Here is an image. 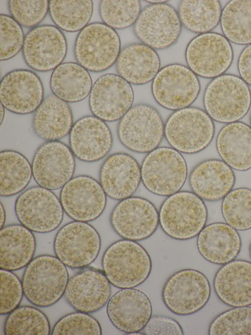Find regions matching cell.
<instances>
[{"instance_id": "obj_19", "label": "cell", "mask_w": 251, "mask_h": 335, "mask_svg": "<svg viewBox=\"0 0 251 335\" xmlns=\"http://www.w3.org/2000/svg\"><path fill=\"white\" fill-rule=\"evenodd\" d=\"M134 98L130 83L118 75L107 74L93 84L89 105L94 116L113 122L121 119L131 108Z\"/></svg>"}, {"instance_id": "obj_27", "label": "cell", "mask_w": 251, "mask_h": 335, "mask_svg": "<svg viewBox=\"0 0 251 335\" xmlns=\"http://www.w3.org/2000/svg\"><path fill=\"white\" fill-rule=\"evenodd\" d=\"M197 246L206 260L224 265L237 257L242 241L237 230L226 223L216 222L205 226L198 235Z\"/></svg>"}, {"instance_id": "obj_42", "label": "cell", "mask_w": 251, "mask_h": 335, "mask_svg": "<svg viewBox=\"0 0 251 335\" xmlns=\"http://www.w3.org/2000/svg\"><path fill=\"white\" fill-rule=\"evenodd\" d=\"M8 9L11 17L21 26L35 28L49 12V1L10 0Z\"/></svg>"}, {"instance_id": "obj_25", "label": "cell", "mask_w": 251, "mask_h": 335, "mask_svg": "<svg viewBox=\"0 0 251 335\" xmlns=\"http://www.w3.org/2000/svg\"><path fill=\"white\" fill-rule=\"evenodd\" d=\"M235 175L232 168L217 159L203 161L197 165L189 176L192 192L208 201L223 199L232 189Z\"/></svg>"}, {"instance_id": "obj_10", "label": "cell", "mask_w": 251, "mask_h": 335, "mask_svg": "<svg viewBox=\"0 0 251 335\" xmlns=\"http://www.w3.org/2000/svg\"><path fill=\"white\" fill-rule=\"evenodd\" d=\"M15 211L21 224L32 232H51L61 224L64 210L52 191L33 186L23 192L16 200Z\"/></svg>"}, {"instance_id": "obj_40", "label": "cell", "mask_w": 251, "mask_h": 335, "mask_svg": "<svg viewBox=\"0 0 251 335\" xmlns=\"http://www.w3.org/2000/svg\"><path fill=\"white\" fill-rule=\"evenodd\" d=\"M210 335H251V307H233L217 315L208 328Z\"/></svg>"}, {"instance_id": "obj_51", "label": "cell", "mask_w": 251, "mask_h": 335, "mask_svg": "<svg viewBox=\"0 0 251 335\" xmlns=\"http://www.w3.org/2000/svg\"><path fill=\"white\" fill-rule=\"evenodd\" d=\"M250 125H251L250 127H251V114L250 116Z\"/></svg>"}, {"instance_id": "obj_48", "label": "cell", "mask_w": 251, "mask_h": 335, "mask_svg": "<svg viewBox=\"0 0 251 335\" xmlns=\"http://www.w3.org/2000/svg\"><path fill=\"white\" fill-rule=\"evenodd\" d=\"M0 125L2 124L4 117V114H5V108L3 107V106L0 103Z\"/></svg>"}, {"instance_id": "obj_13", "label": "cell", "mask_w": 251, "mask_h": 335, "mask_svg": "<svg viewBox=\"0 0 251 335\" xmlns=\"http://www.w3.org/2000/svg\"><path fill=\"white\" fill-rule=\"evenodd\" d=\"M232 48L225 36L215 32L200 34L188 43L185 59L188 67L197 75L215 78L223 75L231 64Z\"/></svg>"}, {"instance_id": "obj_12", "label": "cell", "mask_w": 251, "mask_h": 335, "mask_svg": "<svg viewBox=\"0 0 251 335\" xmlns=\"http://www.w3.org/2000/svg\"><path fill=\"white\" fill-rule=\"evenodd\" d=\"M200 90L197 76L189 67L177 63L161 68L151 84L156 102L173 111L189 107L197 99Z\"/></svg>"}, {"instance_id": "obj_37", "label": "cell", "mask_w": 251, "mask_h": 335, "mask_svg": "<svg viewBox=\"0 0 251 335\" xmlns=\"http://www.w3.org/2000/svg\"><path fill=\"white\" fill-rule=\"evenodd\" d=\"M5 335H49L50 326L46 314L28 306L18 307L9 313L3 327Z\"/></svg>"}, {"instance_id": "obj_11", "label": "cell", "mask_w": 251, "mask_h": 335, "mask_svg": "<svg viewBox=\"0 0 251 335\" xmlns=\"http://www.w3.org/2000/svg\"><path fill=\"white\" fill-rule=\"evenodd\" d=\"M100 248L97 230L88 223L75 221L58 230L53 243L56 256L72 269L88 267L97 258Z\"/></svg>"}, {"instance_id": "obj_9", "label": "cell", "mask_w": 251, "mask_h": 335, "mask_svg": "<svg viewBox=\"0 0 251 335\" xmlns=\"http://www.w3.org/2000/svg\"><path fill=\"white\" fill-rule=\"evenodd\" d=\"M211 286L207 277L195 269L176 271L165 281L162 299L167 308L181 316L197 312L208 303Z\"/></svg>"}, {"instance_id": "obj_35", "label": "cell", "mask_w": 251, "mask_h": 335, "mask_svg": "<svg viewBox=\"0 0 251 335\" xmlns=\"http://www.w3.org/2000/svg\"><path fill=\"white\" fill-rule=\"evenodd\" d=\"M221 26L225 37L239 45L251 44V0L229 1L222 11Z\"/></svg>"}, {"instance_id": "obj_8", "label": "cell", "mask_w": 251, "mask_h": 335, "mask_svg": "<svg viewBox=\"0 0 251 335\" xmlns=\"http://www.w3.org/2000/svg\"><path fill=\"white\" fill-rule=\"evenodd\" d=\"M165 124L158 111L145 104L133 106L121 118L117 134L127 149L148 153L158 147L164 136Z\"/></svg>"}, {"instance_id": "obj_45", "label": "cell", "mask_w": 251, "mask_h": 335, "mask_svg": "<svg viewBox=\"0 0 251 335\" xmlns=\"http://www.w3.org/2000/svg\"><path fill=\"white\" fill-rule=\"evenodd\" d=\"M142 332L146 335L184 334L182 327L176 320L161 315L151 316Z\"/></svg>"}, {"instance_id": "obj_17", "label": "cell", "mask_w": 251, "mask_h": 335, "mask_svg": "<svg viewBox=\"0 0 251 335\" xmlns=\"http://www.w3.org/2000/svg\"><path fill=\"white\" fill-rule=\"evenodd\" d=\"M59 199L68 217L75 221L88 223L103 213L107 195L97 180L80 175L73 177L61 188Z\"/></svg>"}, {"instance_id": "obj_7", "label": "cell", "mask_w": 251, "mask_h": 335, "mask_svg": "<svg viewBox=\"0 0 251 335\" xmlns=\"http://www.w3.org/2000/svg\"><path fill=\"white\" fill-rule=\"evenodd\" d=\"M121 52L120 37L104 23L89 24L78 34L74 54L77 63L87 71L100 72L112 66Z\"/></svg>"}, {"instance_id": "obj_30", "label": "cell", "mask_w": 251, "mask_h": 335, "mask_svg": "<svg viewBox=\"0 0 251 335\" xmlns=\"http://www.w3.org/2000/svg\"><path fill=\"white\" fill-rule=\"evenodd\" d=\"M36 247L32 231L22 224L3 226L0 231V268L13 271L26 267L33 259Z\"/></svg>"}, {"instance_id": "obj_49", "label": "cell", "mask_w": 251, "mask_h": 335, "mask_svg": "<svg viewBox=\"0 0 251 335\" xmlns=\"http://www.w3.org/2000/svg\"><path fill=\"white\" fill-rule=\"evenodd\" d=\"M146 1L149 2V3H151V4H158V3H166L168 1L167 0H146Z\"/></svg>"}, {"instance_id": "obj_22", "label": "cell", "mask_w": 251, "mask_h": 335, "mask_svg": "<svg viewBox=\"0 0 251 335\" xmlns=\"http://www.w3.org/2000/svg\"><path fill=\"white\" fill-rule=\"evenodd\" d=\"M150 299L143 291L121 289L112 295L106 305V313L112 325L126 333L141 332L152 316Z\"/></svg>"}, {"instance_id": "obj_14", "label": "cell", "mask_w": 251, "mask_h": 335, "mask_svg": "<svg viewBox=\"0 0 251 335\" xmlns=\"http://www.w3.org/2000/svg\"><path fill=\"white\" fill-rule=\"evenodd\" d=\"M114 231L124 239L139 241L150 238L159 224V212L148 199L130 196L120 201L110 216Z\"/></svg>"}, {"instance_id": "obj_15", "label": "cell", "mask_w": 251, "mask_h": 335, "mask_svg": "<svg viewBox=\"0 0 251 335\" xmlns=\"http://www.w3.org/2000/svg\"><path fill=\"white\" fill-rule=\"evenodd\" d=\"M181 28L177 12L170 4L162 3L151 4L142 10L133 30L143 44L154 50H164L176 42Z\"/></svg>"}, {"instance_id": "obj_5", "label": "cell", "mask_w": 251, "mask_h": 335, "mask_svg": "<svg viewBox=\"0 0 251 335\" xmlns=\"http://www.w3.org/2000/svg\"><path fill=\"white\" fill-rule=\"evenodd\" d=\"M215 134L213 120L198 108L176 111L165 124L164 136L172 148L180 153L195 154L205 149Z\"/></svg>"}, {"instance_id": "obj_38", "label": "cell", "mask_w": 251, "mask_h": 335, "mask_svg": "<svg viewBox=\"0 0 251 335\" xmlns=\"http://www.w3.org/2000/svg\"><path fill=\"white\" fill-rule=\"evenodd\" d=\"M221 211L226 223L236 230L251 229V189H232L223 198Z\"/></svg>"}, {"instance_id": "obj_20", "label": "cell", "mask_w": 251, "mask_h": 335, "mask_svg": "<svg viewBox=\"0 0 251 335\" xmlns=\"http://www.w3.org/2000/svg\"><path fill=\"white\" fill-rule=\"evenodd\" d=\"M44 89L39 76L27 69L7 73L0 83V103L9 112L18 114L35 112L44 100Z\"/></svg>"}, {"instance_id": "obj_36", "label": "cell", "mask_w": 251, "mask_h": 335, "mask_svg": "<svg viewBox=\"0 0 251 335\" xmlns=\"http://www.w3.org/2000/svg\"><path fill=\"white\" fill-rule=\"evenodd\" d=\"M93 12L91 0H49V13L60 29L67 32L80 31L88 25Z\"/></svg>"}, {"instance_id": "obj_50", "label": "cell", "mask_w": 251, "mask_h": 335, "mask_svg": "<svg viewBox=\"0 0 251 335\" xmlns=\"http://www.w3.org/2000/svg\"><path fill=\"white\" fill-rule=\"evenodd\" d=\"M249 253H250V257L251 258V243H250V246H249Z\"/></svg>"}, {"instance_id": "obj_2", "label": "cell", "mask_w": 251, "mask_h": 335, "mask_svg": "<svg viewBox=\"0 0 251 335\" xmlns=\"http://www.w3.org/2000/svg\"><path fill=\"white\" fill-rule=\"evenodd\" d=\"M69 279L66 266L56 256H37L24 272L22 282L24 295L35 306H51L65 294Z\"/></svg>"}, {"instance_id": "obj_26", "label": "cell", "mask_w": 251, "mask_h": 335, "mask_svg": "<svg viewBox=\"0 0 251 335\" xmlns=\"http://www.w3.org/2000/svg\"><path fill=\"white\" fill-rule=\"evenodd\" d=\"M218 298L232 307L251 305V262L234 260L220 268L213 280Z\"/></svg>"}, {"instance_id": "obj_24", "label": "cell", "mask_w": 251, "mask_h": 335, "mask_svg": "<svg viewBox=\"0 0 251 335\" xmlns=\"http://www.w3.org/2000/svg\"><path fill=\"white\" fill-rule=\"evenodd\" d=\"M99 180L107 196L121 200L131 196L138 189L141 181V167L130 155L115 153L102 164Z\"/></svg>"}, {"instance_id": "obj_21", "label": "cell", "mask_w": 251, "mask_h": 335, "mask_svg": "<svg viewBox=\"0 0 251 335\" xmlns=\"http://www.w3.org/2000/svg\"><path fill=\"white\" fill-rule=\"evenodd\" d=\"M111 293V283L103 271L87 267L69 278L64 295L77 311L90 313L107 305Z\"/></svg>"}, {"instance_id": "obj_44", "label": "cell", "mask_w": 251, "mask_h": 335, "mask_svg": "<svg viewBox=\"0 0 251 335\" xmlns=\"http://www.w3.org/2000/svg\"><path fill=\"white\" fill-rule=\"evenodd\" d=\"M0 314H7L19 307L23 297L22 282L12 271L0 270Z\"/></svg>"}, {"instance_id": "obj_29", "label": "cell", "mask_w": 251, "mask_h": 335, "mask_svg": "<svg viewBox=\"0 0 251 335\" xmlns=\"http://www.w3.org/2000/svg\"><path fill=\"white\" fill-rule=\"evenodd\" d=\"M73 124L70 106L53 94L44 98L32 118L34 133L46 141H57L64 138L70 133Z\"/></svg>"}, {"instance_id": "obj_4", "label": "cell", "mask_w": 251, "mask_h": 335, "mask_svg": "<svg viewBox=\"0 0 251 335\" xmlns=\"http://www.w3.org/2000/svg\"><path fill=\"white\" fill-rule=\"evenodd\" d=\"M205 112L219 123H230L243 118L251 106V91L241 78L223 74L208 84L203 95Z\"/></svg>"}, {"instance_id": "obj_43", "label": "cell", "mask_w": 251, "mask_h": 335, "mask_svg": "<svg viewBox=\"0 0 251 335\" xmlns=\"http://www.w3.org/2000/svg\"><path fill=\"white\" fill-rule=\"evenodd\" d=\"M25 37L21 26L11 16L0 15V60L14 57L22 49Z\"/></svg>"}, {"instance_id": "obj_3", "label": "cell", "mask_w": 251, "mask_h": 335, "mask_svg": "<svg viewBox=\"0 0 251 335\" xmlns=\"http://www.w3.org/2000/svg\"><path fill=\"white\" fill-rule=\"evenodd\" d=\"M208 212L203 200L193 192L179 191L168 196L159 211V224L170 238L186 240L206 225Z\"/></svg>"}, {"instance_id": "obj_46", "label": "cell", "mask_w": 251, "mask_h": 335, "mask_svg": "<svg viewBox=\"0 0 251 335\" xmlns=\"http://www.w3.org/2000/svg\"><path fill=\"white\" fill-rule=\"evenodd\" d=\"M237 66L240 77L248 85H251V44L242 51Z\"/></svg>"}, {"instance_id": "obj_32", "label": "cell", "mask_w": 251, "mask_h": 335, "mask_svg": "<svg viewBox=\"0 0 251 335\" xmlns=\"http://www.w3.org/2000/svg\"><path fill=\"white\" fill-rule=\"evenodd\" d=\"M93 86L91 76L77 63H62L51 73V90L55 96L67 103H76L89 95Z\"/></svg>"}, {"instance_id": "obj_34", "label": "cell", "mask_w": 251, "mask_h": 335, "mask_svg": "<svg viewBox=\"0 0 251 335\" xmlns=\"http://www.w3.org/2000/svg\"><path fill=\"white\" fill-rule=\"evenodd\" d=\"M220 2L217 0H184L178 7L182 25L197 33L209 32L220 22L222 14Z\"/></svg>"}, {"instance_id": "obj_41", "label": "cell", "mask_w": 251, "mask_h": 335, "mask_svg": "<svg viewBox=\"0 0 251 335\" xmlns=\"http://www.w3.org/2000/svg\"><path fill=\"white\" fill-rule=\"evenodd\" d=\"M52 335H101L102 330L98 321L88 313L77 311L61 318L54 325Z\"/></svg>"}, {"instance_id": "obj_1", "label": "cell", "mask_w": 251, "mask_h": 335, "mask_svg": "<svg viewBox=\"0 0 251 335\" xmlns=\"http://www.w3.org/2000/svg\"><path fill=\"white\" fill-rule=\"evenodd\" d=\"M102 271L114 286L132 288L144 283L150 276L152 262L146 250L137 241L118 240L105 251Z\"/></svg>"}, {"instance_id": "obj_31", "label": "cell", "mask_w": 251, "mask_h": 335, "mask_svg": "<svg viewBox=\"0 0 251 335\" xmlns=\"http://www.w3.org/2000/svg\"><path fill=\"white\" fill-rule=\"evenodd\" d=\"M216 148L222 160L235 170L251 168V127L236 121L227 124L219 131Z\"/></svg>"}, {"instance_id": "obj_23", "label": "cell", "mask_w": 251, "mask_h": 335, "mask_svg": "<svg viewBox=\"0 0 251 335\" xmlns=\"http://www.w3.org/2000/svg\"><path fill=\"white\" fill-rule=\"evenodd\" d=\"M113 144L110 128L94 115L83 116L74 123L69 133V147L79 160L95 162L104 158Z\"/></svg>"}, {"instance_id": "obj_16", "label": "cell", "mask_w": 251, "mask_h": 335, "mask_svg": "<svg viewBox=\"0 0 251 335\" xmlns=\"http://www.w3.org/2000/svg\"><path fill=\"white\" fill-rule=\"evenodd\" d=\"M31 167L32 177L38 186L56 190L73 177L75 158L65 143L59 140L47 141L36 150Z\"/></svg>"}, {"instance_id": "obj_28", "label": "cell", "mask_w": 251, "mask_h": 335, "mask_svg": "<svg viewBox=\"0 0 251 335\" xmlns=\"http://www.w3.org/2000/svg\"><path fill=\"white\" fill-rule=\"evenodd\" d=\"M116 66L118 75L129 83L142 85L154 79L160 69V60L155 50L136 43L121 50Z\"/></svg>"}, {"instance_id": "obj_6", "label": "cell", "mask_w": 251, "mask_h": 335, "mask_svg": "<svg viewBox=\"0 0 251 335\" xmlns=\"http://www.w3.org/2000/svg\"><path fill=\"white\" fill-rule=\"evenodd\" d=\"M141 181L155 195L169 196L181 189L187 176V167L180 152L169 147L148 153L141 166Z\"/></svg>"}, {"instance_id": "obj_18", "label": "cell", "mask_w": 251, "mask_h": 335, "mask_svg": "<svg viewBox=\"0 0 251 335\" xmlns=\"http://www.w3.org/2000/svg\"><path fill=\"white\" fill-rule=\"evenodd\" d=\"M22 53L26 64L38 72L55 69L62 63L67 53V42L56 26H38L25 35Z\"/></svg>"}, {"instance_id": "obj_47", "label": "cell", "mask_w": 251, "mask_h": 335, "mask_svg": "<svg viewBox=\"0 0 251 335\" xmlns=\"http://www.w3.org/2000/svg\"><path fill=\"white\" fill-rule=\"evenodd\" d=\"M0 229H1L4 226V224L5 223V220H6L5 211L4 207L3 204L1 202L0 203Z\"/></svg>"}, {"instance_id": "obj_33", "label": "cell", "mask_w": 251, "mask_h": 335, "mask_svg": "<svg viewBox=\"0 0 251 335\" xmlns=\"http://www.w3.org/2000/svg\"><path fill=\"white\" fill-rule=\"evenodd\" d=\"M32 177V167L22 153L12 150L0 152V195L9 197L25 189Z\"/></svg>"}, {"instance_id": "obj_39", "label": "cell", "mask_w": 251, "mask_h": 335, "mask_svg": "<svg viewBox=\"0 0 251 335\" xmlns=\"http://www.w3.org/2000/svg\"><path fill=\"white\" fill-rule=\"evenodd\" d=\"M139 0L100 1L99 13L103 23L114 29H122L134 25L140 12Z\"/></svg>"}]
</instances>
